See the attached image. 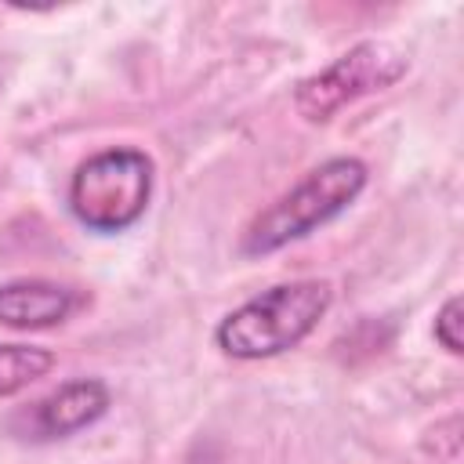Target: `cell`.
<instances>
[{"label":"cell","instance_id":"1","mask_svg":"<svg viewBox=\"0 0 464 464\" xmlns=\"http://www.w3.org/2000/svg\"><path fill=\"white\" fill-rule=\"evenodd\" d=\"M330 304H334V286L326 279L276 283L257 297L243 301L239 308H232L218 323L214 341L225 355L243 362L272 359L297 348L330 312Z\"/></svg>","mask_w":464,"mask_h":464},{"label":"cell","instance_id":"2","mask_svg":"<svg viewBox=\"0 0 464 464\" xmlns=\"http://www.w3.org/2000/svg\"><path fill=\"white\" fill-rule=\"evenodd\" d=\"M366 188V163L355 156H334L312 167L290 192H283L272 207H265L250 228L243 232V254L261 257L276 254L286 243H297L344 214L359 192Z\"/></svg>","mask_w":464,"mask_h":464},{"label":"cell","instance_id":"3","mask_svg":"<svg viewBox=\"0 0 464 464\" xmlns=\"http://www.w3.org/2000/svg\"><path fill=\"white\" fill-rule=\"evenodd\" d=\"M152 160L141 149H102L87 156L69 181V210L72 218L102 236L127 232L141 221L152 199Z\"/></svg>","mask_w":464,"mask_h":464},{"label":"cell","instance_id":"4","mask_svg":"<svg viewBox=\"0 0 464 464\" xmlns=\"http://www.w3.org/2000/svg\"><path fill=\"white\" fill-rule=\"evenodd\" d=\"M410 69V58L384 44V40H362L355 47H348L344 54H337L330 65H323L319 72L304 76L294 91V105L308 123H323L334 112H341L344 105L388 91L392 83H399Z\"/></svg>","mask_w":464,"mask_h":464},{"label":"cell","instance_id":"5","mask_svg":"<svg viewBox=\"0 0 464 464\" xmlns=\"http://www.w3.org/2000/svg\"><path fill=\"white\" fill-rule=\"evenodd\" d=\"M112 406V392L98 377H72L47 392L33 406V428L40 439H69L91 424H98Z\"/></svg>","mask_w":464,"mask_h":464},{"label":"cell","instance_id":"6","mask_svg":"<svg viewBox=\"0 0 464 464\" xmlns=\"http://www.w3.org/2000/svg\"><path fill=\"white\" fill-rule=\"evenodd\" d=\"M80 297L54 279H11L0 283V326L7 330H51L76 312Z\"/></svg>","mask_w":464,"mask_h":464},{"label":"cell","instance_id":"7","mask_svg":"<svg viewBox=\"0 0 464 464\" xmlns=\"http://www.w3.org/2000/svg\"><path fill=\"white\" fill-rule=\"evenodd\" d=\"M54 366V352L36 348V344H0V399H11L47 377Z\"/></svg>","mask_w":464,"mask_h":464},{"label":"cell","instance_id":"8","mask_svg":"<svg viewBox=\"0 0 464 464\" xmlns=\"http://www.w3.org/2000/svg\"><path fill=\"white\" fill-rule=\"evenodd\" d=\"M435 341L450 352V355H460L464 348V341H460V294H453L442 308H439V315H435Z\"/></svg>","mask_w":464,"mask_h":464}]
</instances>
